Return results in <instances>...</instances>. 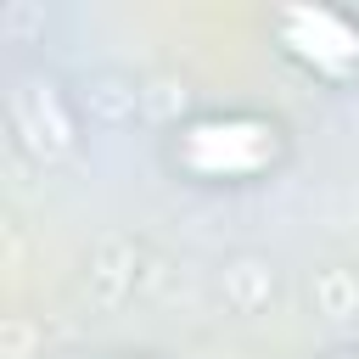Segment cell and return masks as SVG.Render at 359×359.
Instances as JSON below:
<instances>
[{
	"instance_id": "cell-1",
	"label": "cell",
	"mask_w": 359,
	"mask_h": 359,
	"mask_svg": "<svg viewBox=\"0 0 359 359\" xmlns=\"http://www.w3.org/2000/svg\"><path fill=\"white\" fill-rule=\"evenodd\" d=\"M163 157L191 185H258L286 163V123L269 112H196L168 129Z\"/></svg>"
},
{
	"instance_id": "cell-2",
	"label": "cell",
	"mask_w": 359,
	"mask_h": 359,
	"mask_svg": "<svg viewBox=\"0 0 359 359\" xmlns=\"http://www.w3.org/2000/svg\"><path fill=\"white\" fill-rule=\"evenodd\" d=\"M269 39L314 84H331V90L359 84V11L325 6V0L275 6L269 11Z\"/></svg>"
},
{
	"instance_id": "cell-3",
	"label": "cell",
	"mask_w": 359,
	"mask_h": 359,
	"mask_svg": "<svg viewBox=\"0 0 359 359\" xmlns=\"http://www.w3.org/2000/svg\"><path fill=\"white\" fill-rule=\"evenodd\" d=\"M331 359H359V348H342V353H331Z\"/></svg>"
}]
</instances>
